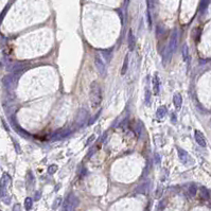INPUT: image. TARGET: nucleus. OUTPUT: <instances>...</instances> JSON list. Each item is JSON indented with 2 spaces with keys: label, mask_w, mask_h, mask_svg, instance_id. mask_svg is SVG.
<instances>
[{
  "label": "nucleus",
  "mask_w": 211,
  "mask_h": 211,
  "mask_svg": "<svg viewBox=\"0 0 211 211\" xmlns=\"http://www.w3.org/2000/svg\"><path fill=\"white\" fill-rule=\"evenodd\" d=\"M89 98L91 102V106L94 108H98L102 103V90L99 86L98 83L92 82L90 85V91H89Z\"/></svg>",
  "instance_id": "f257e3e1"
},
{
  "label": "nucleus",
  "mask_w": 211,
  "mask_h": 211,
  "mask_svg": "<svg viewBox=\"0 0 211 211\" xmlns=\"http://www.w3.org/2000/svg\"><path fill=\"white\" fill-rule=\"evenodd\" d=\"M177 46H178V31L175 29L173 32H172V35H171V37H170L169 45H168V47L165 48V52H163V59H165V61H169L170 57L172 56V54L176 51Z\"/></svg>",
  "instance_id": "f03ea898"
},
{
  "label": "nucleus",
  "mask_w": 211,
  "mask_h": 211,
  "mask_svg": "<svg viewBox=\"0 0 211 211\" xmlns=\"http://www.w3.org/2000/svg\"><path fill=\"white\" fill-rule=\"evenodd\" d=\"M19 74H15V73H11L8 74L2 79V84H3L4 88H5L8 91H12L16 88L17 82L19 79Z\"/></svg>",
  "instance_id": "7ed1b4c3"
},
{
  "label": "nucleus",
  "mask_w": 211,
  "mask_h": 211,
  "mask_svg": "<svg viewBox=\"0 0 211 211\" xmlns=\"http://www.w3.org/2000/svg\"><path fill=\"white\" fill-rule=\"evenodd\" d=\"M80 201L74 194H69L67 196V199L64 201L63 203V209L66 211H70V210H74L77 209V207L79 206Z\"/></svg>",
  "instance_id": "20e7f679"
},
{
  "label": "nucleus",
  "mask_w": 211,
  "mask_h": 211,
  "mask_svg": "<svg viewBox=\"0 0 211 211\" xmlns=\"http://www.w3.org/2000/svg\"><path fill=\"white\" fill-rule=\"evenodd\" d=\"M88 120V111L85 108H81L77 114V117H75L74 123L77 128H82L83 125H85L87 123Z\"/></svg>",
  "instance_id": "39448f33"
},
{
  "label": "nucleus",
  "mask_w": 211,
  "mask_h": 211,
  "mask_svg": "<svg viewBox=\"0 0 211 211\" xmlns=\"http://www.w3.org/2000/svg\"><path fill=\"white\" fill-rule=\"evenodd\" d=\"M94 65H96V68L98 70V72L100 73V75L104 77L106 74V66H105L102 57L99 54H96V56H94Z\"/></svg>",
  "instance_id": "423d86ee"
},
{
  "label": "nucleus",
  "mask_w": 211,
  "mask_h": 211,
  "mask_svg": "<svg viewBox=\"0 0 211 211\" xmlns=\"http://www.w3.org/2000/svg\"><path fill=\"white\" fill-rule=\"evenodd\" d=\"M28 68V64L26 63H15L10 67V71L15 74H20L22 71H25Z\"/></svg>",
  "instance_id": "0eeeda50"
},
{
  "label": "nucleus",
  "mask_w": 211,
  "mask_h": 211,
  "mask_svg": "<svg viewBox=\"0 0 211 211\" xmlns=\"http://www.w3.org/2000/svg\"><path fill=\"white\" fill-rule=\"evenodd\" d=\"M194 138H195V141L197 142V144H199V145H201L202 148H205V146L207 145V142H206L205 137H204V135L202 134L199 131H195Z\"/></svg>",
  "instance_id": "6e6552de"
},
{
  "label": "nucleus",
  "mask_w": 211,
  "mask_h": 211,
  "mask_svg": "<svg viewBox=\"0 0 211 211\" xmlns=\"http://www.w3.org/2000/svg\"><path fill=\"white\" fill-rule=\"evenodd\" d=\"M128 49H130V51H134L135 47H136V38H135V35L133 34L132 30H130V31H128Z\"/></svg>",
  "instance_id": "1a4fd4ad"
},
{
  "label": "nucleus",
  "mask_w": 211,
  "mask_h": 211,
  "mask_svg": "<svg viewBox=\"0 0 211 211\" xmlns=\"http://www.w3.org/2000/svg\"><path fill=\"white\" fill-rule=\"evenodd\" d=\"M177 152H178V157H179L180 161H182V163H185V165L188 163L189 160H190V156H189L188 153L180 148H177Z\"/></svg>",
  "instance_id": "9d476101"
},
{
  "label": "nucleus",
  "mask_w": 211,
  "mask_h": 211,
  "mask_svg": "<svg viewBox=\"0 0 211 211\" xmlns=\"http://www.w3.org/2000/svg\"><path fill=\"white\" fill-rule=\"evenodd\" d=\"M11 122H12V125H13V128H15V131H16L18 134H20L21 136L23 137V138H30V135L28 134L27 132H25V131L22 130V128H20V126L18 125V124H16V122H15V119H14V117H12V120H11Z\"/></svg>",
  "instance_id": "9b49d317"
},
{
  "label": "nucleus",
  "mask_w": 211,
  "mask_h": 211,
  "mask_svg": "<svg viewBox=\"0 0 211 211\" xmlns=\"http://www.w3.org/2000/svg\"><path fill=\"white\" fill-rule=\"evenodd\" d=\"M153 91H154L155 96H158L159 91H160V82H159V77L157 74L153 77Z\"/></svg>",
  "instance_id": "f8f14e48"
},
{
  "label": "nucleus",
  "mask_w": 211,
  "mask_h": 211,
  "mask_svg": "<svg viewBox=\"0 0 211 211\" xmlns=\"http://www.w3.org/2000/svg\"><path fill=\"white\" fill-rule=\"evenodd\" d=\"M173 103H174V106L176 107L177 109H179L182 105V94H175L173 97Z\"/></svg>",
  "instance_id": "ddd939ff"
},
{
  "label": "nucleus",
  "mask_w": 211,
  "mask_h": 211,
  "mask_svg": "<svg viewBox=\"0 0 211 211\" xmlns=\"http://www.w3.org/2000/svg\"><path fill=\"white\" fill-rule=\"evenodd\" d=\"M167 107L165 106H159L158 109H157L156 111V116L158 119H163V118L165 117V115H167Z\"/></svg>",
  "instance_id": "4468645a"
},
{
  "label": "nucleus",
  "mask_w": 211,
  "mask_h": 211,
  "mask_svg": "<svg viewBox=\"0 0 211 211\" xmlns=\"http://www.w3.org/2000/svg\"><path fill=\"white\" fill-rule=\"evenodd\" d=\"M10 182H11V176L9 175V174L4 173L3 175H2V177L0 178V186L6 187L8 185H10Z\"/></svg>",
  "instance_id": "2eb2a0df"
},
{
  "label": "nucleus",
  "mask_w": 211,
  "mask_h": 211,
  "mask_svg": "<svg viewBox=\"0 0 211 211\" xmlns=\"http://www.w3.org/2000/svg\"><path fill=\"white\" fill-rule=\"evenodd\" d=\"M182 60H184L185 62H188V60H189V47L187 44L182 45Z\"/></svg>",
  "instance_id": "dca6fc26"
},
{
  "label": "nucleus",
  "mask_w": 211,
  "mask_h": 211,
  "mask_svg": "<svg viewBox=\"0 0 211 211\" xmlns=\"http://www.w3.org/2000/svg\"><path fill=\"white\" fill-rule=\"evenodd\" d=\"M199 195H201L202 199H205V201H208V199H210V193H209V191H208L207 189L205 188V187H202V188L199 189Z\"/></svg>",
  "instance_id": "f3484780"
},
{
  "label": "nucleus",
  "mask_w": 211,
  "mask_h": 211,
  "mask_svg": "<svg viewBox=\"0 0 211 211\" xmlns=\"http://www.w3.org/2000/svg\"><path fill=\"white\" fill-rule=\"evenodd\" d=\"M187 195L190 197H194L196 195V187L195 186H190L188 189H187Z\"/></svg>",
  "instance_id": "a211bd4d"
},
{
  "label": "nucleus",
  "mask_w": 211,
  "mask_h": 211,
  "mask_svg": "<svg viewBox=\"0 0 211 211\" xmlns=\"http://www.w3.org/2000/svg\"><path fill=\"white\" fill-rule=\"evenodd\" d=\"M128 54L125 55V59H124V62H123V66L121 68V74L124 75L128 71Z\"/></svg>",
  "instance_id": "6ab92c4d"
},
{
  "label": "nucleus",
  "mask_w": 211,
  "mask_h": 211,
  "mask_svg": "<svg viewBox=\"0 0 211 211\" xmlns=\"http://www.w3.org/2000/svg\"><path fill=\"white\" fill-rule=\"evenodd\" d=\"M148 184H146V182H144V184H142L141 186L137 187L136 192H138V193H142V194H144V193L146 192V189H148Z\"/></svg>",
  "instance_id": "aec40b11"
},
{
  "label": "nucleus",
  "mask_w": 211,
  "mask_h": 211,
  "mask_svg": "<svg viewBox=\"0 0 211 211\" xmlns=\"http://www.w3.org/2000/svg\"><path fill=\"white\" fill-rule=\"evenodd\" d=\"M32 205H33V201H32L31 197H27L25 199V208L26 210H30L32 208Z\"/></svg>",
  "instance_id": "412c9836"
},
{
  "label": "nucleus",
  "mask_w": 211,
  "mask_h": 211,
  "mask_svg": "<svg viewBox=\"0 0 211 211\" xmlns=\"http://www.w3.org/2000/svg\"><path fill=\"white\" fill-rule=\"evenodd\" d=\"M62 203H63V199L62 197H56L54 201V203H53V206H52V209H57V208L60 207V206L62 205Z\"/></svg>",
  "instance_id": "4be33fe9"
},
{
  "label": "nucleus",
  "mask_w": 211,
  "mask_h": 211,
  "mask_svg": "<svg viewBox=\"0 0 211 211\" xmlns=\"http://www.w3.org/2000/svg\"><path fill=\"white\" fill-rule=\"evenodd\" d=\"M27 182H28V186L31 187L33 186L34 184V176L31 172H28V179H27Z\"/></svg>",
  "instance_id": "5701e85b"
},
{
  "label": "nucleus",
  "mask_w": 211,
  "mask_h": 211,
  "mask_svg": "<svg viewBox=\"0 0 211 211\" xmlns=\"http://www.w3.org/2000/svg\"><path fill=\"white\" fill-rule=\"evenodd\" d=\"M103 53V57H104V60H106V62L108 63L109 60H111V50H105V51H102Z\"/></svg>",
  "instance_id": "b1692460"
},
{
  "label": "nucleus",
  "mask_w": 211,
  "mask_h": 211,
  "mask_svg": "<svg viewBox=\"0 0 211 211\" xmlns=\"http://www.w3.org/2000/svg\"><path fill=\"white\" fill-rule=\"evenodd\" d=\"M208 4H209V0H202V2H201V12H204V11L207 9Z\"/></svg>",
  "instance_id": "393cba45"
},
{
  "label": "nucleus",
  "mask_w": 211,
  "mask_h": 211,
  "mask_svg": "<svg viewBox=\"0 0 211 211\" xmlns=\"http://www.w3.org/2000/svg\"><path fill=\"white\" fill-rule=\"evenodd\" d=\"M6 194H8V192H6V187L0 186V197H1V199H3Z\"/></svg>",
  "instance_id": "a878e982"
},
{
  "label": "nucleus",
  "mask_w": 211,
  "mask_h": 211,
  "mask_svg": "<svg viewBox=\"0 0 211 211\" xmlns=\"http://www.w3.org/2000/svg\"><path fill=\"white\" fill-rule=\"evenodd\" d=\"M150 102H151V91L148 89H146V92H145V104L150 105Z\"/></svg>",
  "instance_id": "bb28decb"
},
{
  "label": "nucleus",
  "mask_w": 211,
  "mask_h": 211,
  "mask_svg": "<svg viewBox=\"0 0 211 211\" xmlns=\"http://www.w3.org/2000/svg\"><path fill=\"white\" fill-rule=\"evenodd\" d=\"M56 171H57V165H50V167H49V169H48L49 174H54Z\"/></svg>",
  "instance_id": "cd10ccee"
},
{
  "label": "nucleus",
  "mask_w": 211,
  "mask_h": 211,
  "mask_svg": "<svg viewBox=\"0 0 211 211\" xmlns=\"http://www.w3.org/2000/svg\"><path fill=\"white\" fill-rule=\"evenodd\" d=\"M163 191H165V189L161 188V187H158V189H157V192H156V199H159V197L163 194Z\"/></svg>",
  "instance_id": "c85d7f7f"
},
{
  "label": "nucleus",
  "mask_w": 211,
  "mask_h": 211,
  "mask_svg": "<svg viewBox=\"0 0 211 211\" xmlns=\"http://www.w3.org/2000/svg\"><path fill=\"white\" fill-rule=\"evenodd\" d=\"M2 201H3V203L4 204H6V205H9V204L11 203V196L9 194H6L5 196L3 197V199H1Z\"/></svg>",
  "instance_id": "c756f323"
},
{
  "label": "nucleus",
  "mask_w": 211,
  "mask_h": 211,
  "mask_svg": "<svg viewBox=\"0 0 211 211\" xmlns=\"http://www.w3.org/2000/svg\"><path fill=\"white\" fill-rule=\"evenodd\" d=\"M165 203H167V201H165H165H163V199H162V201H161L160 203H159L158 209H159V210L165 209Z\"/></svg>",
  "instance_id": "7c9ffc66"
},
{
  "label": "nucleus",
  "mask_w": 211,
  "mask_h": 211,
  "mask_svg": "<svg viewBox=\"0 0 211 211\" xmlns=\"http://www.w3.org/2000/svg\"><path fill=\"white\" fill-rule=\"evenodd\" d=\"M13 142H14V144H15V148H16V152L18 153H21V150H20V148H19V144H18V142H16V140H14L13 139Z\"/></svg>",
  "instance_id": "2f4dec72"
},
{
  "label": "nucleus",
  "mask_w": 211,
  "mask_h": 211,
  "mask_svg": "<svg viewBox=\"0 0 211 211\" xmlns=\"http://www.w3.org/2000/svg\"><path fill=\"white\" fill-rule=\"evenodd\" d=\"M40 195H42V192H40V191H37V192L35 193V197H34V199H35V201H38V199H40Z\"/></svg>",
  "instance_id": "473e14b6"
},
{
  "label": "nucleus",
  "mask_w": 211,
  "mask_h": 211,
  "mask_svg": "<svg viewBox=\"0 0 211 211\" xmlns=\"http://www.w3.org/2000/svg\"><path fill=\"white\" fill-rule=\"evenodd\" d=\"M171 121L173 122V123H176V116H175V114H172V116H171Z\"/></svg>",
  "instance_id": "72a5a7b5"
},
{
  "label": "nucleus",
  "mask_w": 211,
  "mask_h": 211,
  "mask_svg": "<svg viewBox=\"0 0 211 211\" xmlns=\"http://www.w3.org/2000/svg\"><path fill=\"white\" fill-rule=\"evenodd\" d=\"M94 135H92V136H91V137H90V138H89V140L87 141V143H86V144H89V143H90V141H91V140H92V139H94Z\"/></svg>",
  "instance_id": "f704fd0d"
},
{
  "label": "nucleus",
  "mask_w": 211,
  "mask_h": 211,
  "mask_svg": "<svg viewBox=\"0 0 211 211\" xmlns=\"http://www.w3.org/2000/svg\"><path fill=\"white\" fill-rule=\"evenodd\" d=\"M14 210H20V207H19L18 205H17V206H15V207H14Z\"/></svg>",
  "instance_id": "c9c22d12"
},
{
  "label": "nucleus",
  "mask_w": 211,
  "mask_h": 211,
  "mask_svg": "<svg viewBox=\"0 0 211 211\" xmlns=\"http://www.w3.org/2000/svg\"><path fill=\"white\" fill-rule=\"evenodd\" d=\"M210 122H211V120H210Z\"/></svg>",
  "instance_id": "e433bc0d"
}]
</instances>
